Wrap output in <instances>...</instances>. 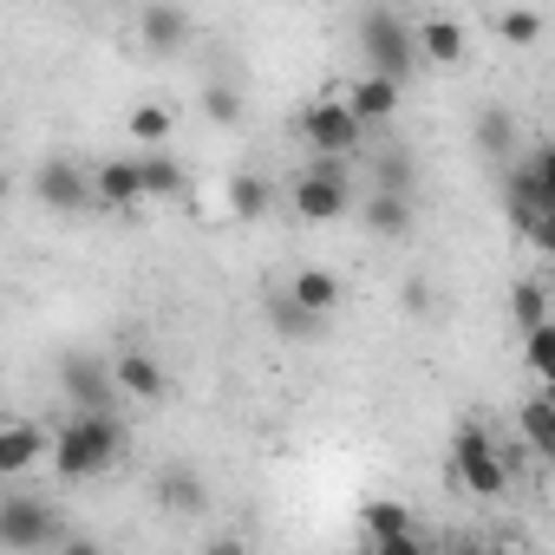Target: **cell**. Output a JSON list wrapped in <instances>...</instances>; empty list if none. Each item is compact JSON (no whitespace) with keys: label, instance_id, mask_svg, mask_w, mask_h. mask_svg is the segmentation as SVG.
Listing matches in <instances>:
<instances>
[{"label":"cell","instance_id":"cell-11","mask_svg":"<svg viewBox=\"0 0 555 555\" xmlns=\"http://www.w3.org/2000/svg\"><path fill=\"white\" fill-rule=\"evenodd\" d=\"M157 503L170 516H203L209 509V490H203V477L190 464H170V470H157Z\"/></svg>","mask_w":555,"mask_h":555},{"label":"cell","instance_id":"cell-8","mask_svg":"<svg viewBox=\"0 0 555 555\" xmlns=\"http://www.w3.org/2000/svg\"><path fill=\"white\" fill-rule=\"evenodd\" d=\"M34 196H40L53 216H86V203H99L92 177H86L73 157H47V164L34 170Z\"/></svg>","mask_w":555,"mask_h":555},{"label":"cell","instance_id":"cell-19","mask_svg":"<svg viewBox=\"0 0 555 555\" xmlns=\"http://www.w3.org/2000/svg\"><path fill=\"white\" fill-rule=\"evenodd\" d=\"M373 190H379V196H418V164H412V151H379V157H373Z\"/></svg>","mask_w":555,"mask_h":555},{"label":"cell","instance_id":"cell-31","mask_svg":"<svg viewBox=\"0 0 555 555\" xmlns=\"http://www.w3.org/2000/svg\"><path fill=\"white\" fill-rule=\"evenodd\" d=\"M366 555H425L418 535H399V542H366Z\"/></svg>","mask_w":555,"mask_h":555},{"label":"cell","instance_id":"cell-30","mask_svg":"<svg viewBox=\"0 0 555 555\" xmlns=\"http://www.w3.org/2000/svg\"><path fill=\"white\" fill-rule=\"evenodd\" d=\"M496 34H503L509 47H529V40L542 34V14H496Z\"/></svg>","mask_w":555,"mask_h":555},{"label":"cell","instance_id":"cell-34","mask_svg":"<svg viewBox=\"0 0 555 555\" xmlns=\"http://www.w3.org/2000/svg\"><path fill=\"white\" fill-rule=\"evenodd\" d=\"M535 248H548V255H555V216H548V222L535 229Z\"/></svg>","mask_w":555,"mask_h":555},{"label":"cell","instance_id":"cell-18","mask_svg":"<svg viewBox=\"0 0 555 555\" xmlns=\"http://www.w3.org/2000/svg\"><path fill=\"white\" fill-rule=\"evenodd\" d=\"M288 295L314 314V321H327L334 308H340V282H334V274L327 268H308V274H295V282H288Z\"/></svg>","mask_w":555,"mask_h":555},{"label":"cell","instance_id":"cell-32","mask_svg":"<svg viewBox=\"0 0 555 555\" xmlns=\"http://www.w3.org/2000/svg\"><path fill=\"white\" fill-rule=\"evenodd\" d=\"M53 555H105V548H99V542H92V535H66V542H60V548H53Z\"/></svg>","mask_w":555,"mask_h":555},{"label":"cell","instance_id":"cell-9","mask_svg":"<svg viewBox=\"0 0 555 555\" xmlns=\"http://www.w3.org/2000/svg\"><path fill=\"white\" fill-rule=\"evenodd\" d=\"M92 190H99V203L118 209V216H131L138 203H151V196H144V164H138V157H105L99 177H92Z\"/></svg>","mask_w":555,"mask_h":555},{"label":"cell","instance_id":"cell-3","mask_svg":"<svg viewBox=\"0 0 555 555\" xmlns=\"http://www.w3.org/2000/svg\"><path fill=\"white\" fill-rule=\"evenodd\" d=\"M66 542V522L53 503L40 496H8L0 503V548L8 555H40V548H60Z\"/></svg>","mask_w":555,"mask_h":555},{"label":"cell","instance_id":"cell-4","mask_svg":"<svg viewBox=\"0 0 555 555\" xmlns=\"http://www.w3.org/2000/svg\"><path fill=\"white\" fill-rule=\"evenodd\" d=\"M451 470L470 496H503L509 490V457L490 444L483 425H457V444H451Z\"/></svg>","mask_w":555,"mask_h":555},{"label":"cell","instance_id":"cell-7","mask_svg":"<svg viewBox=\"0 0 555 555\" xmlns=\"http://www.w3.org/2000/svg\"><path fill=\"white\" fill-rule=\"evenodd\" d=\"M60 386H66L73 412H105V418H112V405H118V373H112V360L66 353V360H60Z\"/></svg>","mask_w":555,"mask_h":555},{"label":"cell","instance_id":"cell-17","mask_svg":"<svg viewBox=\"0 0 555 555\" xmlns=\"http://www.w3.org/2000/svg\"><path fill=\"white\" fill-rule=\"evenodd\" d=\"M138 34H144V47L177 53V47L190 40V14H183V8H144V14H138Z\"/></svg>","mask_w":555,"mask_h":555},{"label":"cell","instance_id":"cell-37","mask_svg":"<svg viewBox=\"0 0 555 555\" xmlns=\"http://www.w3.org/2000/svg\"><path fill=\"white\" fill-rule=\"evenodd\" d=\"M548 295H555V268H548Z\"/></svg>","mask_w":555,"mask_h":555},{"label":"cell","instance_id":"cell-2","mask_svg":"<svg viewBox=\"0 0 555 555\" xmlns=\"http://www.w3.org/2000/svg\"><path fill=\"white\" fill-rule=\"evenodd\" d=\"M360 53H366V73L405 86V73H418V27L392 8H373L360 14Z\"/></svg>","mask_w":555,"mask_h":555},{"label":"cell","instance_id":"cell-16","mask_svg":"<svg viewBox=\"0 0 555 555\" xmlns=\"http://www.w3.org/2000/svg\"><path fill=\"white\" fill-rule=\"evenodd\" d=\"M366 229L379 235V242H405L412 229H418V209H412V196H366Z\"/></svg>","mask_w":555,"mask_h":555},{"label":"cell","instance_id":"cell-36","mask_svg":"<svg viewBox=\"0 0 555 555\" xmlns=\"http://www.w3.org/2000/svg\"><path fill=\"white\" fill-rule=\"evenodd\" d=\"M542 399H548V405H555V386H542Z\"/></svg>","mask_w":555,"mask_h":555},{"label":"cell","instance_id":"cell-33","mask_svg":"<svg viewBox=\"0 0 555 555\" xmlns=\"http://www.w3.org/2000/svg\"><path fill=\"white\" fill-rule=\"evenodd\" d=\"M203 555H248V548H242V542H235V535H222V542H209V548H203Z\"/></svg>","mask_w":555,"mask_h":555},{"label":"cell","instance_id":"cell-22","mask_svg":"<svg viewBox=\"0 0 555 555\" xmlns=\"http://www.w3.org/2000/svg\"><path fill=\"white\" fill-rule=\"evenodd\" d=\"M138 164H144V196H157V203L183 196V170H177V157H164V151H144Z\"/></svg>","mask_w":555,"mask_h":555},{"label":"cell","instance_id":"cell-14","mask_svg":"<svg viewBox=\"0 0 555 555\" xmlns=\"http://www.w3.org/2000/svg\"><path fill=\"white\" fill-rule=\"evenodd\" d=\"M418 60L457 66V60H464V27H457L451 14H425V21H418Z\"/></svg>","mask_w":555,"mask_h":555},{"label":"cell","instance_id":"cell-28","mask_svg":"<svg viewBox=\"0 0 555 555\" xmlns=\"http://www.w3.org/2000/svg\"><path fill=\"white\" fill-rule=\"evenodd\" d=\"M203 118H216V125H242V92L235 86H203Z\"/></svg>","mask_w":555,"mask_h":555},{"label":"cell","instance_id":"cell-24","mask_svg":"<svg viewBox=\"0 0 555 555\" xmlns=\"http://www.w3.org/2000/svg\"><path fill=\"white\" fill-rule=\"evenodd\" d=\"M516 418H522V438H529L542 457H555V405L535 392V399H522V412H516Z\"/></svg>","mask_w":555,"mask_h":555},{"label":"cell","instance_id":"cell-15","mask_svg":"<svg viewBox=\"0 0 555 555\" xmlns=\"http://www.w3.org/2000/svg\"><path fill=\"white\" fill-rule=\"evenodd\" d=\"M347 105H353V118H360V125H379V118H392V112H399V79L360 73V79H353V92H347Z\"/></svg>","mask_w":555,"mask_h":555},{"label":"cell","instance_id":"cell-25","mask_svg":"<svg viewBox=\"0 0 555 555\" xmlns=\"http://www.w3.org/2000/svg\"><path fill=\"white\" fill-rule=\"evenodd\" d=\"M261 209H268V177H255V170L229 177V216H261Z\"/></svg>","mask_w":555,"mask_h":555},{"label":"cell","instance_id":"cell-10","mask_svg":"<svg viewBox=\"0 0 555 555\" xmlns=\"http://www.w3.org/2000/svg\"><path fill=\"white\" fill-rule=\"evenodd\" d=\"M40 457H53V438H47L34 418H14L8 431H0V470H14V477H21V470H34Z\"/></svg>","mask_w":555,"mask_h":555},{"label":"cell","instance_id":"cell-6","mask_svg":"<svg viewBox=\"0 0 555 555\" xmlns=\"http://www.w3.org/2000/svg\"><path fill=\"white\" fill-rule=\"evenodd\" d=\"M347 203H353L347 164L314 157V164L301 170V183H295V216H301V222H334V216H347Z\"/></svg>","mask_w":555,"mask_h":555},{"label":"cell","instance_id":"cell-13","mask_svg":"<svg viewBox=\"0 0 555 555\" xmlns=\"http://www.w3.org/2000/svg\"><path fill=\"white\" fill-rule=\"evenodd\" d=\"M360 535L366 542H399V535H418V529H412V509L399 496H366L360 503Z\"/></svg>","mask_w":555,"mask_h":555},{"label":"cell","instance_id":"cell-21","mask_svg":"<svg viewBox=\"0 0 555 555\" xmlns=\"http://www.w3.org/2000/svg\"><path fill=\"white\" fill-rule=\"evenodd\" d=\"M268 327L282 334V340H308V334H314L321 321H314V314H308V308H301L295 295H274V301H268Z\"/></svg>","mask_w":555,"mask_h":555},{"label":"cell","instance_id":"cell-27","mask_svg":"<svg viewBox=\"0 0 555 555\" xmlns=\"http://www.w3.org/2000/svg\"><path fill=\"white\" fill-rule=\"evenodd\" d=\"M131 138H138L144 151H164V138H170V105H138V112H131Z\"/></svg>","mask_w":555,"mask_h":555},{"label":"cell","instance_id":"cell-29","mask_svg":"<svg viewBox=\"0 0 555 555\" xmlns=\"http://www.w3.org/2000/svg\"><path fill=\"white\" fill-rule=\"evenodd\" d=\"M529 177H535V190H542V203H548V216H555V144H535L529 157Z\"/></svg>","mask_w":555,"mask_h":555},{"label":"cell","instance_id":"cell-23","mask_svg":"<svg viewBox=\"0 0 555 555\" xmlns=\"http://www.w3.org/2000/svg\"><path fill=\"white\" fill-rule=\"evenodd\" d=\"M509 314H516V327H522V340H529L535 327H548V288H542V282H516Z\"/></svg>","mask_w":555,"mask_h":555},{"label":"cell","instance_id":"cell-5","mask_svg":"<svg viewBox=\"0 0 555 555\" xmlns=\"http://www.w3.org/2000/svg\"><path fill=\"white\" fill-rule=\"evenodd\" d=\"M301 131H308V144H314V157H353L360 151V138H366V125L353 118V105L347 99H314L308 112H301Z\"/></svg>","mask_w":555,"mask_h":555},{"label":"cell","instance_id":"cell-1","mask_svg":"<svg viewBox=\"0 0 555 555\" xmlns=\"http://www.w3.org/2000/svg\"><path fill=\"white\" fill-rule=\"evenodd\" d=\"M112 457H118V418H105V412H73L53 431V477L60 483H92L99 470H112Z\"/></svg>","mask_w":555,"mask_h":555},{"label":"cell","instance_id":"cell-20","mask_svg":"<svg viewBox=\"0 0 555 555\" xmlns=\"http://www.w3.org/2000/svg\"><path fill=\"white\" fill-rule=\"evenodd\" d=\"M477 144H483L490 157H516V118H509L503 105H483V112H477Z\"/></svg>","mask_w":555,"mask_h":555},{"label":"cell","instance_id":"cell-12","mask_svg":"<svg viewBox=\"0 0 555 555\" xmlns=\"http://www.w3.org/2000/svg\"><path fill=\"white\" fill-rule=\"evenodd\" d=\"M112 373H118V392H125V399H138V405H157V399H164V366H157L151 353H118Z\"/></svg>","mask_w":555,"mask_h":555},{"label":"cell","instance_id":"cell-35","mask_svg":"<svg viewBox=\"0 0 555 555\" xmlns=\"http://www.w3.org/2000/svg\"><path fill=\"white\" fill-rule=\"evenodd\" d=\"M457 555H509V548H490V542H464Z\"/></svg>","mask_w":555,"mask_h":555},{"label":"cell","instance_id":"cell-26","mask_svg":"<svg viewBox=\"0 0 555 555\" xmlns=\"http://www.w3.org/2000/svg\"><path fill=\"white\" fill-rule=\"evenodd\" d=\"M522 366H529L542 386H555V321H548V327H535V334L522 340Z\"/></svg>","mask_w":555,"mask_h":555}]
</instances>
